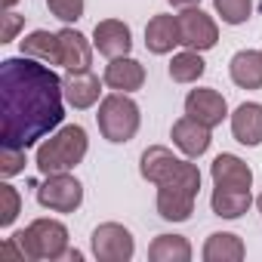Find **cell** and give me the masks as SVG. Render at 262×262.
Returning <instances> with one entry per match:
<instances>
[{
	"mask_svg": "<svg viewBox=\"0 0 262 262\" xmlns=\"http://www.w3.org/2000/svg\"><path fill=\"white\" fill-rule=\"evenodd\" d=\"M65 117V90L53 65L31 56L0 62V145L31 148Z\"/></svg>",
	"mask_w": 262,
	"mask_h": 262,
	"instance_id": "1",
	"label": "cell"
},
{
	"mask_svg": "<svg viewBox=\"0 0 262 262\" xmlns=\"http://www.w3.org/2000/svg\"><path fill=\"white\" fill-rule=\"evenodd\" d=\"M142 179L158 185V213L167 222H185L194 213V201L201 191V170L198 164L176 158L164 145H151L142 151L139 164Z\"/></svg>",
	"mask_w": 262,
	"mask_h": 262,
	"instance_id": "2",
	"label": "cell"
},
{
	"mask_svg": "<svg viewBox=\"0 0 262 262\" xmlns=\"http://www.w3.org/2000/svg\"><path fill=\"white\" fill-rule=\"evenodd\" d=\"M86 148H90V139H86V129L80 123H68L62 126L59 133H50V139L40 142L37 148V170L43 176H53V173H71L83 158H86Z\"/></svg>",
	"mask_w": 262,
	"mask_h": 262,
	"instance_id": "3",
	"label": "cell"
},
{
	"mask_svg": "<svg viewBox=\"0 0 262 262\" xmlns=\"http://www.w3.org/2000/svg\"><path fill=\"white\" fill-rule=\"evenodd\" d=\"M13 241L28 262H53L68 256V228L59 219H34L25 231H16Z\"/></svg>",
	"mask_w": 262,
	"mask_h": 262,
	"instance_id": "4",
	"label": "cell"
},
{
	"mask_svg": "<svg viewBox=\"0 0 262 262\" xmlns=\"http://www.w3.org/2000/svg\"><path fill=\"white\" fill-rule=\"evenodd\" d=\"M99 129H102V136L114 145L120 142H129L136 133H139V105L129 99V93H111L99 102Z\"/></svg>",
	"mask_w": 262,
	"mask_h": 262,
	"instance_id": "5",
	"label": "cell"
},
{
	"mask_svg": "<svg viewBox=\"0 0 262 262\" xmlns=\"http://www.w3.org/2000/svg\"><path fill=\"white\" fill-rule=\"evenodd\" d=\"M83 201V185L68 173H53L37 185V204L53 213H74Z\"/></svg>",
	"mask_w": 262,
	"mask_h": 262,
	"instance_id": "6",
	"label": "cell"
},
{
	"mask_svg": "<svg viewBox=\"0 0 262 262\" xmlns=\"http://www.w3.org/2000/svg\"><path fill=\"white\" fill-rule=\"evenodd\" d=\"M136 253V241L120 222H102L93 231V256L99 262H129Z\"/></svg>",
	"mask_w": 262,
	"mask_h": 262,
	"instance_id": "7",
	"label": "cell"
},
{
	"mask_svg": "<svg viewBox=\"0 0 262 262\" xmlns=\"http://www.w3.org/2000/svg\"><path fill=\"white\" fill-rule=\"evenodd\" d=\"M176 19H179V37H182V47H185V50L204 53V50H213V47H216L219 28H216L213 16H207L201 7H188V10H182Z\"/></svg>",
	"mask_w": 262,
	"mask_h": 262,
	"instance_id": "8",
	"label": "cell"
},
{
	"mask_svg": "<svg viewBox=\"0 0 262 262\" xmlns=\"http://www.w3.org/2000/svg\"><path fill=\"white\" fill-rule=\"evenodd\" d=\"M185 114L213 129L228 117V102H225L222 93H216L210 86H201V90H191L185 96Z\"/></svg>",
	"mask_w": 262,
	"mask_h": 262,
	"instance_id": "9",
	"label": "cell"
},
{
	"mask_svg": "<svg viewBox=\"0 0 262 262\" xmlns=\"http://www.w3.org/2000/svg\"><path fill=\"white\" fill-rule=\"evenodd\" d=\"M93 43H96V50H99L102 56L120 59V56H129L133 34H129V25H123L120 19H102V22H96Z\"/></svg>",
	"mask_w": 262,
	"mask_h": 262,
	"instance_id": "10",
	"label": "cell"
},
{
	"mask_svg": "<svg viewBox=\"0 0 262 262\" xmlns=\"http://www.w3.org/2000/svg\"><path fill=\"white\" fill-rule=\"evenodd\" d=\"M170 136H173V145L185 155V158H201V155H207V148H210V126H204L201 120H194V117H179L176 123H173V129H170Z\"/></svg>",
	"mask_w": 262,
	"mask_h": 262,
	"instance_id": "11",
	"label": "cell"
},
{
	"mask_svg": "<svg viewBox=\"0 0 262 262\" xmlns=\"http://www.w3.org/2000/svg\"><path fill=\"white\" fill-rule=\"evenodd\" d=\"M62 90H65V102L77 111L93 108L102 96V80L93 71H68L62 77Z\"/></svg>",
	"mask_w": 262,
	"mask_h": 262,
	"instance_id": "12",
	"label": "cell"
},
{
	"mask_svg": "<svg viewBox=\"0 0 262 262\" xmlns=\"http://www.w3.org/2000/svg\"><path fill=\"white\" fill-rule=\"evenodd\" d=\"M59 65L65 71H90L93 47H90V40L80 31H74V28H62L59 31Z\"/></svg>",
	"mask_w": 262,
	"mask_h": 262,
	"instance_id": "13",
	"label": "cell"
},
{
	"mask_svg": "<svg viewBox=\"0 0 262 262\" xmlns=\"http://www.w3.org/2000/svg\"><path fill=\"white\" fill-rule=\"evenodd\" d=\"M231 136L247 145V148H256L262 145V105L259 102H244L234 108L231 114Z\"/></svg>",
	"mask_w": 262,
	"mask_h": 262,
	"instance_id": "14",
	"label": "cell"
},
{
	"mask_svg": "<svg viewBox=\"0 0 262 262\" xmlns=\"http://www.w3.org/2000/svg\"><path fill=\"white\" fill-rule=\"evenodd\" d=\"M102 80L114 90V93H136L142 90L145 83V68L136 62V59H129V56H120V59H111Z\"/></svg>",
	"mask_w": 262,
	"mask_h": 262,
	"instance_id": "15",
	"label": "cell"
},
{
	"mask_svg": "<svg viewBox=\"0 0 262 262\" xmlns=\"http://www.w3.org/2000/svg\"><path fill=\"white\" fill-rule=\"evenodd\" d=\"M179 43H182V37H179V19L176 16H155L145 25V47L155 56H167Z\"/></svg>",
	"mask_w": 262,
	"mask_h": 262,
	"instance_id": "16",
	"label": "cell"
},
{
	"mask_svg": "<svg viewBox=\"0 0 262 262\" xmlns=\"http://www.w3.org/2000/svg\"><path fill=\"white\" fill-rule=\"evenodd\" d=\"M213 185H225V188H250L253 185V170L237 158V155H219L210 167Z\"/></svg>",
	"mask_w": 262,
	"mask_h": 262,
	"instance_id": "17",
	"label": "cell"
},
{
	"mask_svg": "<svg viewBox=\"0 0 262 262\" xmlns=\"http://www.w3.org/2000/svg\"><path fill=\"white\" fill-rule=\"evenodd\" d=\"M253 204V194L250 188H225V185H213V198H210V207L216 216L222 219H241Z\"/></svg>",
	"mask_w": 262,
	"mask_h": 262,
	"instance_id": "18",
	"label": "cell"
},
{
	"mask_svg": "<svg viewBox=\"0 0 262 262\" xmlns=\"http://www.w3.org/2000/svg\"><path fill=\"white\" fill-rule=\"evenodd\" d=\"M228 71L241 90H262V53H256V50L234 53Z\"/></svg>",
	"mask_w": 262,
	"mask_h": 262,
	"instance_id": "19",
	"label": "cell"
},
{
	"mask_svg": "<svg viewBox=\"0 0 262 262\" xmlns=\"http://www.w3.org/2000/svg\"><path fill=\"white\" fill-rule=\"evenodd\" d=\"M201 256H204V262H241V259L247 256V247H244V241H241L237 234H231V231H216V234L207 237Z\"/></svg>",
	"mask_w": 262,
	"mask_h": 262,
	"instance_id": "20",
	"label": "cell"
},
{
	"mask_svg": "<svg viewBox=\"0 0 262 262\" xmlns=\"http://www.w3.org/2000/svg\"><path fill=\"white\" fill-rule=\"evenodd\" d=\"M151 262H188L191 259V244L182 234H158L148 247Z\"/></svg>",
	"mask_w": 262,
	"mask_h": 262,
	"instance_id": "21",
	"label": "cell"
},
{
	"mask_svg": "<svg viewBox=\"0 0 262 262\" xmlns=\"http://www.w3.org/2000/svg\"><path fill=\"white\" fill-rule=\"evenodd\" d=\"M22 56H31L47 65H59V34L31 31L28 37H22Z\"/></svg>",
	"mask_w": 262,
	"mask_h": 262,
	"instance_id": "22",
	"label": "cell"
},
{
	"mask_svg": "<svg viewBox=\"0 0 262 262\" xmlns=\"http://www.w3.org/2000/svg\"><path fill=\"white\" fill-rule=\"evenodd\" d=\"M204 71H207V62L201 59L198 50H185V53L173 56V62H170V77L176 83H194L204 77Z\"/></svg>",
	"mask_w": 262,
	"mask_h": 262,
	"instance_id": "23",
	"label": "cell"
},
{
	"mask_svg": "<svg viewBox=\"0 0 262 262\" xmlns=\"http://www.w3.org/2000/svg\"><path fill=\"white\" fill-rule=\"evenodd\" d=\"M213 7L225 25H244L253 13V0H213Z\"/></svg>",
	"mask_w": 262,
	"mask_h": 262,
	"instance_id": "24",
	"label": "cell"
},
{
	"mask_svg": "<svg viewBox=\"0 0 262 262\" xmlns=\"http://www.w3.org/2000/svg\"><path fill=\"white\" fill-rule=\"evenodd\" d=\"M19 210H22V198H19V191H16L10 182H4V185H0V225L10 228V225L16 222Z\"/></svg>",
	"mask_w": 262,
	"mask_h": 262,
	"instance_id": "25",
	"label": "cell"
},
{
	"mask_svg": "<svg viewBox=\"0 0 262 262\" xmlns=\"http://www.w3.org/2000/svg\"><path fill=\"white\" fill-rule=\"evenodd\" d=\"M25 170V148H4L0 145V176L10 179Z\"/></svg>",
	"mask_w": 262,
	"mask_h": 262,
	"instance_id": "26",
	"label": "cell"
},
{
	"mask_svg": "<svg viewBox=\"0 0 262 262\" xmlns=\"http://www.w3.org/2000/svg\"><path fill=\"white\" fill-rule=\"evenodd\" d=\"M47 7L62 22H77L83 16V0H47Z\"/></svg>",
	"mask_w": 262,
	"mask_h": 262,
	"instance_id": "27",
	"label": "cell"
},
{
	"mask_svg": "<svg viewBox=\"0 0 262 262\" xmlns=\"http://www.w3.org/2000/svg\"><path fill=\"white\" fill-rule=\"evenodd\" d=\"M22 28V16H16L13 10H7V25H4V43L16 40V31Z\"/></svg>",
	"mask_w": 262,
	"mask_h": 262,
	"instance_id": "28",
	"label": "cell"
},
{
	"mask_svg": "<svg viewBox=\"0 0 262 262\" xmlns=\"http://www.w3.org/2000/svg\"><path fill=\"white\" fill-rule=\"evenodd\" d=\"M167 4H173L176 10H188V7H201V0H167Z\"/></svg>",
	"mask_w": 262,
	"mask_h": 262,
	"instance_id": "29",
	"label": "cell"
},
{
	"mask_svg": "<svg viewBox=\"0 0 262 262\" xmlns=\"http://www.w3.org/2000/svg\"><path fill=\"white\" fill-rule=\"evenodd\" d=\"M16 4H19V0H4V7H7V10H13Z\"/></svg>",
	"mask_w": 262,
	"mask_h": 262,
	"instance_id": "30",
	"label": "cell"
},
{
	"mask_svg": "<svg viewBox=\"0 0 262 262\" xmlns=\"http://www.w3.org/2000/svg\"><path fill=\"white\" fill-rule=\"evenodd\" d=\"M256 204H259V213H262V194H259V201H256Z\"/></svg>",
	"mask_w": 262,
	"mask_h": 262,
	"instance_id": "31",
	"label": "cell"
}]
</instances>
